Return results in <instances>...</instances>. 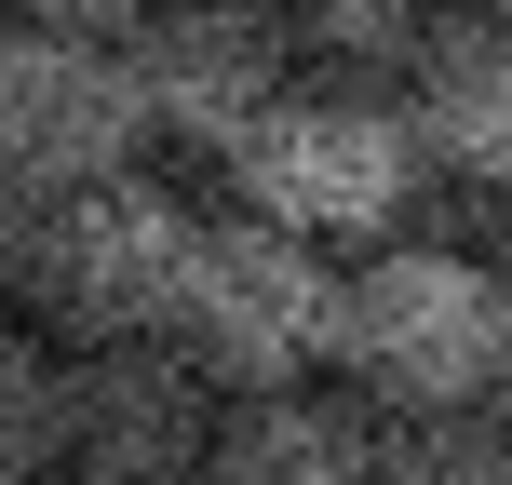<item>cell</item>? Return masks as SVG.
<instances>
[{"mask_svg": "<svg viewBox=\"0 0 512 485\" xmlns=\"http://www.w3.org/2000/svg\"><path fill=\"white\" fill-rule=\"evenodd\" d=\"M337 310H351V256L283 230V216H203L189 243V283H176V351L203 364L216 391H297V378H337Z\"/></svg>", "mask_w": 512, "mask_h": 485, "instance_id": "1", "label": "cell"}, {"mask_svg": "<svg viewBox=\"0 0 512 485\" xmlns=\"http://www.w3.org/2000/svg\"><path fill=\"white\" fill-rule=\"evenodd\" d=\"M499 310L512 270H486L472 243H364L351 256V310H337V378L378 418H432V405H499Z\"/></svg>", "mask_w": 512, "mask_h": 485, "instance_id": "2", "label": "cell"}, {"mask_svg": "<svg viewBox=\"0 0 512 485\" xmlns=\"http://www.w3.org/2000/svg\"><path fill=\"white\" fill-rule=\"evenodd\" d=\"M230 189L256 216H283V230L364 256V243L405 230V203L432 189V149H418V108L391 95V81H297V95L243 135Z\"/></svg>", "mask_w": 512, "mask_h": 485, "instance_id": "3", "label": "cell"}, {"mask_svg": "<svg viewBox=\"0 0 512 485\" xmlns=\"http://www.w3.org/2000/svg\"><path fill=\"white\" fill-rule=\"evenodd\" d=\"M189 243H203V203L189 189H162L149 162H122V176L95 189H54L41 216H27V324H54L68 351H95V337H162L176 324V283H189Z\"/></svg>", "mask_w": 512, "mask_h": 485, "instance_id": "4", "label": "cell"}, {"mask_svg": "<svg viewBox=\"0 0 512 485\" xmlns=\"http://www.w3.org/2000/svg\"><path fill=\"white\" fill-rule=\"evenodd\" d=\"M122 54H135V95H149V135L189 162H243V135L310 68L283 0H149Z\"/></svg>", "mask_w": 512, "mask_h": 485, "instance_id": "5", "label": "cell"}, {"mask_svg": "<svg viewBox=\"0 0 512 485\" xmlns=\"http://www.w3.org/2000/svg\"><path fill=\"white\" fill-rule=\"evenodd\" d=\"M149 95H135V54L122 41H81V27H0V176L27 203L54 189H95L122 162H149Z\"/></svg>", "mask_w": 512, "mask_h": 485, "instance_id": "6", "label": "cell"}, {"mask_svg": "<svg viewBox=\"0 0 512 485\" xmlns=\"http://www.w3.org/2000/svg\"><path fill=\"white\" fill-rule=\"evenodd\" d=\"M230 391L176 337H95L68 351V485H203Z\"/></svg>", "mask_w": 512, "mask_h": 485, "instance_id": "7", "label": "cell"}, {"mask_svg": "<svg viewBox=\"0 0 512 485\" xmlns=\"http://www.w3.org/2000/svg\"><path fill=\"white\" fill-rule=\"evenodd\" d=\"M405 108H418L432 176L512 189V14L499 0H459V14L432 27V54L405 68Z\"/></svg>", "mask_w": 512, "mask_h": 485, "instance_id": "8", "label": "cell"}, {"mask_svg": "<svg viewBox=\"0 0 512 485\" xmlns=\"http://www.w3.org/2000/svg\"><path fill=\"white\" fill-rule=\"evenodd\" d=\"M203 485H378V405H364L351 378L230 391V405H216Z\"/></svg>", "mask_w": 512, "mask_h": 485, "instance_id": "9", "label": "cell"}, {"mask_svg": "<svg viewBox=\"0 0 512 485\" xmlns=\"http://www.w3.org/2000/svg\"><path fill=\"white\" fill-rule=\"evenodd\" d=\"M68 472V337L0 310V485H54Z\"/></svg>", "mask_w": 512, "mask_h": 485, "instance_id": "10", "label": "cell"}, {"mask_svg": "<svg viewBox=\"0 0 512 485\" xmlns=\"http://www.w3.org/2000/svg\"><path fill=\"white\" fill-rule=\"evenodd\" d=\"M297 14V54L324 81H391L405 95V68L432 54V27L459 14V0H283Z\"/></svg>", "mask_w": 512, "mask_h": 485, "instance_id": "11", "label": "cell"}, {"mask_svg": "<svg viewBox=\"0 0 512 485\" xmlns=\"http://www.w3.org/2000/svg\"><path fill=\"white\" fill-rule=\"evenodd\" d=\"M378 485H512V418L499 405L378 418Z\"/></svg>", "mask_w": 512, "mask_h": 485, "instance_id": "12", "label": "cell"}, {"mask_svg": "<svg viewBox=\"0 0 512 485\" xmlns=\"http://www.w3.org/2000/svg\"><path fill=\"white\" fill-rule=\"evenodd\" d=\"M27 27H81V41H135V14L149 0H14Z\"/></svg>", "mask_w": 512, "mask_h": 485, "instance_id": "13", "label": "cell"}, {"mask_svg": "<svg viewBox=\"0 0 512 485\" xmlns=\"http://www.w3.org/2000/svg\"><path fill=\"white\" fill-rule=\"evenodd\" d=\"M27 216H41V203H27V189H14V176H0V310H14V297H27Z\"/></svg>", "mask_w": 512, "mask_h": 485, "instance_id": "14", "label": "cell"}, {"mask_svg": "<svg viewBox=\"0 0 512 485\" xmlns=\"http://www.w3.org/2000/svg\"><path fill=\"white\" fill-rule=\"evenodd\" d=\"M499 418H512V310H499Z\"/></svg>", "mask_w": 512, "mask_h": 485, "instance_id": "15", "label": "cell"}, {"mask_svg": "<svg viewBox=\"0 0 512 485\" xmlns=\"http://www.w3.org/2000/svg\"><path fill=\"white\" fill-rule=\"evenodd\" d=\"M54 485H68V472H54Z\"/></svg>", "mask_w": 512, "mask_h": 485, "instance_id": "16", "label": "cell"}, {"mask_svg": "<svg viewBox=\"0 0 512 485\" xmlns=\"http://www.w3.org/2000/svg\"><path fill=\"white\" fill-rule=\"evenodd\" d=\"M499 14H512V0H499Z\"/></svg>", "mask_w": 512, "mask_h": 485, "instance_id": "17", "label": "cell"}]
</instances>
